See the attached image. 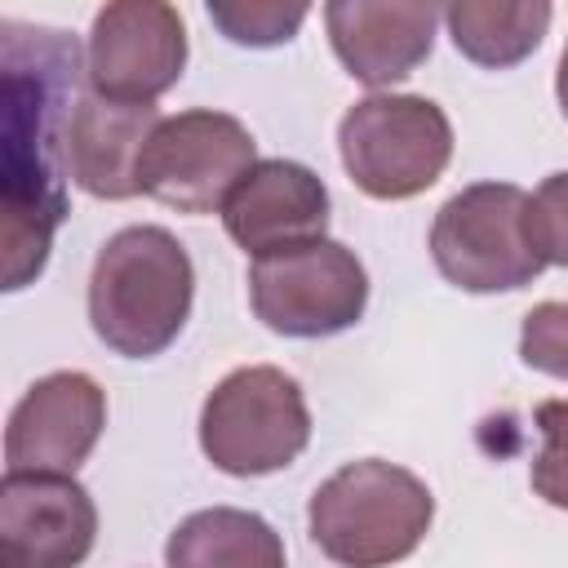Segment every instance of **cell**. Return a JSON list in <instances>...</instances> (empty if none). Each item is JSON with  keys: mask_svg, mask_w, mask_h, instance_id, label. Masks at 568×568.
<instances>
[{"mask_svg": "<svg viewBox=\"0 0 568 568\" xmlns=\"http://www.w3.org/2000/svg\"><path fill=\"white\" fill-rule=\"evenodd\" d=\"M80 44L67 31L4 22V293L27 288L67 217V124Z\"/></svg>", "mask_w": 568, "mask_h": 568, "instance_id": "6da1fadb", "label": "cell"}, {"mask_svg": "<svg viewBox=\"0 0 568 568\" xmlns=\"http://www.w3.org/2000/svg\"><path fill=\"white\" fill-rule=\"evenodd\" d=\"M195 302V266L164 226L115 231L89 271V324L124 359H151L178 342Z\"/></svg>", "mask_w": 568, "mask_h": 568, "instance_id": "7a4b0ae2", "label": "cell"}, {"mask_svg": "<svg viewBox=\"0 0 568 568\" xmlns=\"http://www.w3.org/2000/svg\"><path fill=\"white\" fill-rule=\"evenodd\" d=\"M430 488L382 457L337 466L306 506L311 541L337 568H390L408 559L430 532Z\"/></svg>", "mask_w": 568, "mask_h": 568, "instance_id": "3957f363", "label": "cell"}, {"mask_svg": "<svg viewBox=\"0 0 568 568\" xmlns=\"http://www.w3.org/2000/svg\"><path fill=\"white\" fill-rule=\"evenodd\" d=\"M532 195L515 182H470L430 222V262L462 293H515L546 271L528 222Z\"/></svg>", "mask_w": 568, "mask_h": 568, "instance_id": "277c9868", "label": "cell"}, {"mask_svg": "<svg viewBox=\"0 0 568 568\" xmlns=\"http://www.w3.org/2000/svg\"><path fill=\"white\" fill-rule=\"evenodd\" d=\"M311 444V408L302 382L275 364L226 373L200 408L204 457L235 479H257L293 466Z\"/></svg>", "mask_w": 568, "mask_h": 568, "instance_id": "5b68a950", "label": "cell"}, {"mask_svg": "<svg viewBox=\"0 0 568 568\" xmlns=\"http://www.w3.org/2000/svg\"><path fill=\"white\" fill-rule=\"evenodd\" d=\"M337 151L351 182L373 200H413L453 160V124L422 93H368L346 106Z\"/></svg>", "mask_w": 568, "mask_h": 568, "instance_id": "8992f818", "label": "cell"}, {"mask_svg": "<svg viewBox=\"0 0 568 568\" xmlns=\"http://www.w3.org/2000/svg\"><path fill=\"white\" fill-rule=\"evenodd\" d=\"M248 302L280 337H333L364 320L368 271L342 240H302L253 257Z\"/></svg>", "mask_w": 568, "mask_h": 568, "instance_id": "52a82bcc", "label": "cell"}, {"mask_svg": "<svg viewBox=\"0 0 568 568\" xmlns=\"http://www.w3.org/2000/svg\"><path fill=\"white\" fill-rule=\"evenodd\" d=\"M257 164L253 133L213 106H191L164 115L142 146L138 182L142 195L178 213H222L226 195Z\"/></svg>", "mask_w": 568, "mask_h": 568, "instance_id": "ba28073f", "label": "cell"}, {"mask_svg": "<svg viewBox=\"0 0 568 568\" xmlns=\"http://www.w3.org/2000/svg\"><path fill=\"white\" fill-rule=\"evenodd\" d=\"M186 22L164 0H115L93 13L84 71L89 89L115 102H155L182 80Z\"/></svg>", "mask_w": 568, "mask_h": 568, "instance_id": "9c48e42d", "label": "cell"}, {"mask_svg": "<svg viewBox=\"0 0 568 568\" xmlns=\"http://www.w3.org/2000/svg\"><path fill=\"white\" fill-rule=\"evenodd\" d=\"M98 541V506L75 475L4 470L0 568H80Z\"/></svg>", "mask_w": 568, "mask_h": 568, "instance_id": "30bf717a", "label": "cell"}, {"mask_svg": "<svg viewBox=\"0 0 568 568\" xmlns=\"http://www.w3.org/2000/svg\"><path fill=\"white\" fill-rule=\"evenodd\" d=\"M106 426V390L75 368L27 386L4 426V470L75 475Z\"/></svg>", "mask_w": 568, "mask_h": 568, "instance_id": "8fae6325", "label": "cell"}, {"mask_svg": "<svg viewBox=\"0 0 568 568\" xmlns=\"http://www.w3.org/2000/svg\"><path fill=\"white\" fill-rule=\"evenodd\" d=\"M444 9L426 0H328L324 27L337 62L351 80L386 89L413 75L435 44Z\"/></svg>", "mask_w": 568, "mask_h": 568, "instance_id": "7c38bea8", "label": "cell"}, {"mask_svg": "<svg viewBox=\"0 0 568 568\" xmlns=\"http://www.w3.org/2000/svg\"><path fill=\"white\" fill-rule=\"evenodd\" d=\"M222 226L248 257L320 240L328 226V186L297 160H257L226 195Z\"/></svg>", "mask_w": 568, "mask_h": 568, "instance_id": "4fadbf2b", "label": "cell"}, {"mask_svg": "<svg viewBox=\"0 0 568 568\" xmlns=\"http://www.w3.org/2000/svg\"><path fill=\"white\" fill-rule=\"evenodd\" d=\"M155 102H115L102 93H80L67 124V178L93 200L142 195L138 160L160 124Z\"/></svg>", "mask_w": 568, "mask_h": 568, "instance_id": "5bb4252c", "label": "cell"}, {"mask_svg": "<svg viewBox=\"0 0 568 568\" xmlns=\"http://www.w3.org/2000/svg\"><path fill=\"white\" fill-rule=\"evenodd\" d=\"M164 568H288V559L284 537L262 515L240 506H209L169 532Z\"/></svg>", "mask_w": 568, "mask_h": 568, "instance_id": "9a60e30c", "label": "cell"}, {"mask_svg": "<svg viewBox=\"0 0 568 568\" xmlns=\"http://www.w3.org/2000/svg\"><path fill=\"white\" fill-rule=\"evenodd\" d=\"M555 9L546 0H457L444 9V27L448 40L462 58H470L475 67H493L506 71L515 62H524L541 36L550 31Z\"/></svg>", "mask_w": 568, "mask_h": 568, "instance_id": "2e32d148", "label": "cell"}, {"mask_svg": "<svg viewBox=\"0 0 568 568\" xmlns=\"http://www.w3.org/2000/svg\"><path fill=\"white\" fill-rule=\"evenodd\" d=\"M209 22L231 40V44H248V49H271L297 36V27L306 22L311 4L302 0H209Z\"/></svg>", "mask_w": 568, "mask_h": 568, "instance_id": "e0dca14e", "label": "cell"}, {"mask_svg": "<svg viewBox=\"0 0 568 568\" xmlns=\"http://www.w3.org/2000/svg\"><path fill=\"white\" fill-rule=\"evenodd\" d=\"M532 422L541 430V453L532 457L528 484L546 506L568 510V399H541Z\"/></svg>", "mask_w": 568, "mask_h": 568, "instance_id": "ac0fdd59", "label": "cell"}, {"mask_svg": "<svg viewBox=\"0 0 568 568\" xmlns=\"http://www.w3.org/2000/svg\"><path fill=\"white\" fill-rule=\"evenodd\" d=\"M519 359L568 382V302H537L519 324Z\"/></svg>", "mask_w": 568, "mask_h": 568, "instance_id": "d6986e66", "label": "cell"}, {"mask_svg": "<svg viewBox=\"0 0 568 568\" xmlns=\"http://www.w3.org/2000/svg\"><path fill=\"white\" fill-rule=\"evenodd\" d=\"M532 240L546 257V266H568V169L550 173L537 191H532Z\"/></svg>", "mask_w": 568, "mask_h": 568, "instance_id": "ffe728a7", "label": "cell"}, {"mask_svg": "<svg viewBox=\"0 0 568 568\" xmlns=\"http://www.w3.org/2000/svg\"><path fill=\"white\" fill-rule=\"evenodd\" d=\"M555 98H559V111H564V120H568V44H564V53H559V71H555Z\"/></svg>", "mask_w": 568, "mask_h": 568, "instance_id": "44dd1931", "label": "cell"}]
</instances>
